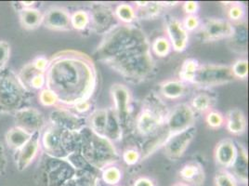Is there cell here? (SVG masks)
Returning a JSON list of instances; mask_svg holds the SVG:
<instances>
[{"label":"cell","mask_w":249,"mask_h":186,"mask_svg":"<svg viewBox=\"0 0 249 186\" xmlns=\"http://www.w3.org/2000/svg\"><path fill=\"white\" fill-rule=\"evenodd\" d=\"M49 61L46 88L56 94L60 104L72 107L91 100L98 85V71L89 54L64 50L52 55Z\"/></svg>","instance_id":"6da1fadb"},{"label":"cell","mask_w":249,"mask_h":186,"mask_svg":"<svg viewBox=\"0 0 249 186\" xmlns=\"http://www.w3.org/2000/svg\"><path fill=\"white\" fill-rule=\"evenodd\" d=\"M150 40L140 43L118 56L104 62L125 81L141 84L155 74L156 61L151 52Z\"/></svg>","instance_id":"7a4b0ae2"},{"label":"cell","mask_w":249,"mask_h":186,"mask_svg":"<svg viewBox=\"0 0 249 186\" xmlns=\"http://www.w3.org/2000/svg\"><path fill=\"white\" fill-rule=\"evenodd\" d=\"M80 153L87 163L97 171L106 167L115 165L121 158L114 143L105 136L98 134L89 128L79 130Z\"/></svg>","instance_id":"3957f363"},{"label":"cell","mask_w":249,"mask_h":186,"mask_svg":"<svg viewBox=\"0 0 249 186\" xmlns=\"http://www.w3.org/2000/svg\"><path fill=\"white\" fill-rule=\"evenodd\" d=\"M149 40L144 31L134 24H119L108 34L96 49L97 59L104 63L136 45Z\"/></svg>","instance_id":"277c9868"},{"label":"cell","mask_w":249,"mask_h":186,"mask_svg":"<svg viewBox=\"0 0 249 186\" xmlns=\"http://www.w3.org/2000/svg\"><path fill=\"white\" fill-rule=\"evenodd\" d=\"M168 112L169 109L159 94L154 92L148 93L136 116L137 133L144 138H151L157 134L165 128Z\"/></svg>","instance_id":"5b68a950"},{"label":"cell","mask_w":249,"mask_h":186,"mask_svg":"<svg viewBox=\"0 0 249 186\" xmlns=\"http://www.w3.org/2000/svg\"><path fill=\"white\" fill-rule=\"evenodd\" d=\"M27 96V89L11 69L0 72V111L16 112L21 109Z\"/></svg>","instance_id":"8992f818"},{"label":"cell","mask_w":249,"mask_h":186,"mask_svg":"<svg viewBox=\"0 0 249 186\" xmlns=\"http://www.w3.org/2000/svg\"><path fill=\"white\" fill-rule=\"evenodd\" d=\"M78 171L66 159L56 158L44 154L40 163V185L62 186L76 175Z\"/></svg>","instance_id":"52a82bcc"},{"label":"cell","mask_w":249,"mask_h":186,"mask_svg":"<svg viewBox=\"0 0 249 186\" xmlns=\"http://www.w3.org/2000/svg\"><path fill=\"white\" fill-rule=\"evenodd\" d=\"M235 80L231 65L219 63H203L198 67L195 78L191 85L199 89L208 90L223 86Z\"/></svg>","instance_id":"ba28073f"},{"label":"cell","mask_w":249,"mask_h":186,"mask_svg":"<svg viewBox=\"0 0 249 186\" xmlns=\"http://www.w3.org/2000/svg\"><path fill=\"white\" fill-rule=\"evenodd\" d=\"M89 13L90 18L89 28L97 35L104 36L120 24L115 17L114 8L107 3H92Z\"/></svg>","instance_id":"9c48e42d"},{"label":"cell","mask_w":249,"mask_h":186,"mask_svg":"<svg viewBox=\"0 0 249 186\" xmlns=\"http://www.w3.org/2000/svg\"><path fill=\"white\" fill-rule=\"evenodd\" d=\"M196 119V113L190 104L181 103L175 105L169 110L165 123L168 138L195 126Z\"/></svg>","instance_id":"30bf717a"},{"label":"cell","mask_w":249,"mask_h":186,"mask_svg":"<svg viewBox=\"0 0 249 186\" xmlns=\"http://www.w3.org/2000/svg\"><path fill=\"white\" fill-rule=\"evenodd\" d=\"M114 106L112 107L117 119L123 127L127 126L132 113V93L129 88L122 83H114L110 88Z\"/></svg>","instance_id":"8fae6325"},{"label":"cell","mask_w":249,"mask_h":186,"mask_svg":"<svg viewBox=\"0 0 249 186\" xmlns=\"http://www.w3.org/2000/svg\"><path fill=\"white\" fill-rule=\"evenodd\" d=\"M199 28L202 40L206 43L228 40L233 34L232 23L222 18H207L201 21Z\"/></svg>","instance_id":"7c38bea8"},{"label":"cell","mask_w":249,"mask_h":186,"mask_svg":"<svg viewBox=\"0 0 249 186\" xmlns=\"http://www.w3.org/2000/svg\"><path fill=\"white\" fill-rule=\"evenodd\" d=\"M197 133L196 126L169 137L163 146L164 155L170 161H178L186 153Z\"/></svg>","instance_id":"4fadbf2b"},{"label":"cell","mask_w":249,"mask_h":186,"mask_svg":"<svg viewBox=\"0 0 249 186\" xmlns=\"http://www.w3.org/2000/svg\"><path fill=\"white\" fill-rule=\"evenodd\" d=\"M50 121L52 126L68 131H79L87 126V118L63 107L52 112Z\"/></svg>","instance_id":"5bb4252c"},{"label":"cell","mask_w":249,"mask_h":186,"mask_svg":"<svg viewBox=\"0 0 249 186\" xmlns=\"http://www.w3.org/2000/svg\"><path fill=\"white\" fill-rule=\"evenodd\" d=\"M165 29L172 51L178 53L185 52L189 44V33L184 28L182 21L175 16L168 15L166 17Z\"/></svg>","instance_id":"9a60e30c"},{"label":"cell","mask_w":249,"mask_h":186,"mask_svg":"<svg viewBox=\"0 0 249 186\" xmlns=\"http://www.w3.org/2000/svg\"><path fill=\"white\" fill-rule=\"evenodd\" d=\"M40 143L44 150V154L56 158H66V154L62 145V130L52 124L44 130Z\"/></svg>","instance_id":"2e32d148"},{"label":"cell","mask_w":249,"mask_h":186,"mask_svg":"<svg viewBox=\"0 0 249 186\" xmlns=\"http://www.w3.org/2000/svg\"><path fill=\"white\" fill-rule=\"evenodd\" d=\"M46 28L53 31H69L71 26V12L63 7H51L43 14Z\"/></svg>","instance_id":"e0dca14e"},{"label":"cell","mask_w":249,"mask_h":186,"mask_svg":"<svg viewBox=\"0 0 249 186\" xmlns=\"http://www.w3.org/2000/svg\"><path fill=\"white\" fill-rule=\"evenodd\" d=\"M15 123L16 127L33 134L43 129L45 126V117L41 112L36 108H21L15 112Z\"/></svg>","instance_id":"ac0fdd59"},{"label":"cell","mask_w":249,"mask_h":186,"mask_svg":"<svg viewBox=\"0 0 249 186\" xmlns=\"http://www.w3.org/2000/svg\"><path fill=\"white\" fill-rule=\"evenodd\" d=\"M236 155L237 145L231 138L220 140L214 148V159L220 168L230 169L234 163Z\"/></svg>","instance_id":"d6986e66"},{"label":"cell","mask_w":249,"mask_h":186,"mask_svg":"<svg viewBox=\"0 0 249 186\" xmlns=\"http://www.w3.org/2000/svg\"><path fill=\"white\" fill-rule=\"evenodd\" d=\"M40 148V131L33 133L28 142L18 150L16 165L19 170H24L30 166L33 160L38 154Z\"/></svg>","instance_id":"ffe728a7"},{"label":"cell","mask_w":249,"mask_h":186,"mask_svg":"<svg viewBox=\"0 0 249 186\" xmlns=\"http://www.w3.org/2000/svg\"><path fill=\"white\" fill-rule=\"evenodd\" d=\"M233 34L229 38L228 46L231 51L237 54L247 55L249 46V26L247 20L232 23Z\"/></svg>","instance_id":"44dd1931"},{"label":"cell","mask_w":249,"mask_h":186,"mask_svg":"<svg viewBox=\"0 0 249 186\" xmlns=\"http://www.w3.org/2000/svg\"><path fill=\"white\" fill-rule=\"evenodd\" d=\"M178 176L182 182L191 186H202L206 180L204 166L196 160L189 161L182 166L178 170Z\"/></svg>","instance_id":"7402d4cb"},{"label":"cell","mask_w":249,"mask_h":186,"mask_svg":"<svg viewBox=\"0 0 249 186\" xmlns=\"http://www.w3.org/2000/svg\"><path fill=\"white\" fill-rule=\"evenodd\" d=\"M237 155L230 172L234 176L238 184L248 185L249 183V154L245 145L236 143Z\"/></svg>","instance_id":"603a6c76"},{"label":"cell","mask_w":249,"mask_h":186,"mask_svg":"<svg viewBox=\"0 0 249 186\" xmlns=\"http://www.w3.org/2000/svg\"><path fill=\"white\" fill-rule=\"evenodd\" d=\"M224 117V125L229 133L233 136H241L246 133L248 130V118L243 110L240 108H232L229 110Z\"/></svg>","instance_id":"cb8c5ba5"},{"label":"cell","mask_w":249,"mask_h":186,"mask_svg":"<svg viewBox=\"0 0 249 186\" xmlns=\"http://www.w3.org/2000/svg\"><path fill=\"white\" fill-rule=\"evenodd\" d=\"M188 93V84L178 78L167 79L159 84V95L166 100L177 101L183 98Z\"/></svg>","instance_id":"d4e9b609"},{"label":"cell","mask_w":249,"mask_h":186,"mask_svg":"<svg viewBox=\"0 0 249 186\" xmlns=\"http://www.w3.org/2000/svg\"><path fill=\"white\" fill-rule=\"evenodd\" d=\"M137 20H155L164 11V8L156 1H137L134 3Z\"/></svg>","instance_id":"484cf974"},{"label":"cell","mask_w":249,"mask_h":186,"mask_svg":"<svg viewBox=\"0 0 249 186\" xmlns=\"http://www.w3.org/2000/svg\"><path fill=\"white\" fill-rule=\"evenodd\" d=\"M123 134H124V129L120 124L119 120L117 119L113 108L112 107L108 108V115H107V122L105 127L104 136L114 144L122 141Z\"/></svg>","instance_id":"4316f807"},{"label":"cell","mask_w":249,"mask_h":186,"mask_svg":"<svg viewBox=\"0 0 249 186\" xmlns=\"http://www.w3.org/2000/svg\"><path fill=\"white\" fill-rule=\"evenodd\" d=\"M216 104V98L205 92L196 93L191 100V107L196 113L207 114L213 110Z\"/></svg>","instance_id":"83f0119b"},{"label":"cell","mask_w":249,"mask_h":186,"mask_svg":"<svg viewBox=\"0 0 249 186\" xmlns=\"http://www.w3.org/2000/svg\"><path fill=\"white\" fill-rule=\"evenodd\" d=\"M108 108H100L91 111L87 117V126L94 132L104 136L105 127L107 122Z\"/></svg>","instance_id":"f1b7e54d"},{"label":"cell","mask_w":249,"mask_h":186,"mask_svg":"<svg viewBox=\"0 0 249 186\" xmlns=\"http://www.w3.org/2000/svg\"><path fill=\"white\" fill-rule=\"evenodd\" d=\"M20 21L25 29H36L43 22V13L36 9L24 8L20 12Z\"/></svg>","instance_id":"f546056e"},{"label":"cell","mask_w":249,"mask_h":186,"mask_svg":"<svg viewBox=\"0 0 249 186\" xmlns=\"http://www.w3.org/2000/svg\"><path fill=\"white\" fill-rule=\"evenodd\" d=\"M32 134L21 128L14 127L11 129L6 135L7 145L14 150H19L25 145L31 138Z\"/></svg>","instance_id":"4dcf8cb0"},{"label":"cell","mask_w":249,"mask_h":186,"mask_svg":"<svg viewBox=\"0 0 249 186\" xmlns=\"http://www.w3.org/2000/svg\"><path fill=\"white\" fill-rule=\"evenodd\" d=\"M114 14L121 24H134L137 21L135 8L128 3L117 5L114 9Z\"/></svg>","instance_id":"1f68e13d"},{"label":"cell","mask_w":249,"mask_h":186,"mask_svg":"<svg viewBox=\"0 0 249 186\" xmlns=\"http://www.w3.org/2000/svg\"><path fill=\"white\" fill-rule=\"evenodd\" d=\"M200 62L195 58L184 60L178 72V79L186 84H192L196 74Z\"/></svg>","instance_id":"d6a6232c"},{"label":"cell","mask_w":249,"mask_h":186,"mask_svg":"<svg viewBox=\"0 0 249 186\" xmlns=\"http://www.w3.org/2000/svg\"><path fill=\"white\" fill-rule=\"evenodd\" d=\"M152 54L158 58H166L171 52L172 47L166 37H158L150 43Z\"/></svg>","instance_id":"836d02e7"},{"label":"cell","mask_w":249,"mask_h":186,"mask_svg":"<svg viewBox=\"0 0 249 186\" xmlns=\"http://www.w3.org/2000/svg\"><path fill=\"white\" fill-rule=\"evenodd\" d=\"M101 172L104 183L110 186H119V183L123 178L122 169L116 165L108 166Z\"/></svg>","instance_id":"e575fe53"},{"label":"cell","mask_w":249,"mask_h":186,"mask_svg":"<svg viewBox=\"0 0 249 186\" xmlns=\"http://www.w3.org/2000/svg\"><path fill=\"white\" fill-rule=\"evenodd\" d=\"M90 18L89 11L77 10L71 13V26L76 31H85L89 27Z\"/></svg>","instance_id":"d590c367"},{"label":"cell","mask_w":249,"mask_h":186,"mask_svg":"<svg viewBox=\"0 0 249 186\" xmlns=\"http://www.w3.org/2000/svg\"><path fill=\"white\" fill-rule=\"evenodd\" d=\"M224 4L228 6L226 14H227V20L229 21H231V23H235V22L246 20L247 10L243 3L231 2L230 4H227L226 2Z\"/></svg>","instance_id":"8d00e7d4"},{"label":"cell","mask_w":249,"mask_h":186,"mask_svg":"<svg viewBox=\"0 0 249 186\" xmlns=\"http://www.w3.org/2000/svg\"><path fill=\"white\" fill-rule=\"evenodd\" d=\"M215 186H239L238 182L230 170L219 168L214 176Z\"/></svg>","instance_id":"74e56055"},{"label":"cell","mask_w":249,"mask_h":186,"mask_svg":"<svg viewBox=\"0 0 249 186\" xmlns=\"http://www.w3.org/2000/svg\"><path fill=\"white\" fill-rule=\"evenodd\" d=\"M231 69L235 79L246 80L249 76V61L247 59H238L231 65Z\"/></svg>","instance_id":"f35d334b"},{"label":"cell","mask_w":249,"mask_h":186,"mask_svg":"<svg viewBox=\"0 0 249 186\" xmlns=\"http://www.w3.org/2000/svg\"><path fill=\"white\" fill-rule=\"evenodd\" d=\"M120 158L126 166H135L142 160V152L136 147H126L123 150Z\"/></svg>","instance_id":"ab89813d"},{"label":"cell","mask_w":249,"mask_h":186,"mask_svg":"<svg viewBox=\"0 0 249 186\" xmlns=\"http://www.w3.org/2000/svg\"><path fill=\"white\" fill-rule=\"evenodd\" d=\"M205 121L208 125V128L212 130H218L224 125L225 117H224V114H222L220 111L213 109L206 114Z\"/></svg>","instance_id":"60d3db41"},{"label":"cell","mask_w":249,"mask_h":186,"mask_svg":"<svg viewBox=\"0 0 249 186\" xmlns=\"http://www.w3.org/2000/svg\"><path fill=\"white\" fill-rule=\"evenodd\" d=\"M38 99H39L40 104L44 106H47V107H53V106H56L60 104V101H59L58 97L56 96V94L47 88L43 89L40 92Z\"/></svg>","instance_id":"b9f144b4"},{"label":"cell","mask_w":249,"mask_h":186,"mask_svg":"<svg viewBox=\"0 0 249 186\" xmlns=\"http://www.w3.org/2000/svg\"><path fill=\"white\" fill-rule=\"evenodd\" d=\"M182 24L184 28L186 29L188 33L190 32L196 31L201 25V20L199 18L197 14L196 15H186L185 18L183 19Z\"/></svg>","instance_id":"7bdbcfd3"},{"label":"cell","mask_w":249,"mask_h":186,"mask_svg":"<svg viewBox=\"0 0 249 186\" xmlns=\"http://www.w3.org/2000/svg\"><path fill=\"white\" fill-rule=\"evenodd\" d=\"M11 46L6 41H0V72L5 68L6 63L10 59Z\"/></svg>","instance_id":"ee69618b"},{"label":"cell","mask_w":249,"mask_h":186,"mask_svg":"<svg viewBox=\"0 0 249 186\" xmlns=\"http://www.w3.org/2000/svg\"><path fill=\"white\" fill-rule=\"evenodd\" d=\"M45 86H46V76H45V73L43 72L37 73L36 74H35L32 77L28 85V87L35 90H43Z\"/></svg>","instance_id":"f6af8a7d"},{"label":"cell","mask_w":249,"mask_h":186,"mask_svg":"<svg viewBox=\"0 0 249 186\" xmlns=\"http://www.w3.org/2000/svg\"><path fill=\"white\" fill-rule=\"evenodd\" d=\"M73 107V111L75 114H79V115H82L84 114H87L88 112H89L92 108V103L90 100L89 101H82V102H79L76 104H74Z\"/></svg>","instance_id":"bcb514c9"},{"label":"cell","mask_w":249,"mask_h":186,"mask_svg":"<svg viewBox=\"0 0 249 186\" xmlns=\"http://www.w3.org/2000/svg\"><path fill=\"white\" fill-rule=\"evenodd\" d=\"M182 9L186 15H196L199 10V3L196 1H186L183 3Z\"/></svg>","instance_id":"7dc6e473"},{"label":"cell","mask_w":249,"mask_h":186,"mask_svg":"<svg viewBox=\"0 0 249 186\" xmlns=\"http://www.w3.org/2000/svg\"><path fill=\"white\" fill-rule=\"evenodd\" d=\"M49 62H50V61H49L47 58H45V57H38V58H36L32 63H33L34 67H35L37 71L45 73L46 72V70H47V68H48Z\"/></svg>","instance_id":"c3c4849f"},{"label":"cell","mask_w":249,"mask_h":186,"mask_svg":"<svg viewBox=\"0 0 249 186\" xmlns=\"http://www.w3.org/2000/svg\"><path fill=\"white\" fill-rule=\"evenodd\" d=\"M132 186H156V185L152 178L147 176H141L136 179Z\"/></svg>","instance_id":"681fc988"},{"label":"cell","mask_w":249,"mask_h":186,"mask_svg":"<svg viewBox=\"0 0 249 186\" xmlns=\"http://www.w3.org/2000/svg\"><path fill=\"white\" fill-rule=\"evenodd\" d=\"M6 164H7V159H6V155H5L4 147L0 144V172H2L5 169Z\"/></svg>","instance_id":"f907efd6"},{"label":"cell","mask_w":249,"mask_h":186,"mask_svg":"<svg viewBox=\"0 0 249 186\" xmlns=\"http://www.w3.org/2000/svg\"><path fill=\"white\" fill-rule=\"evenodd\" d=\"M159 4L165 9V8H172V7H176L179 2H172V1H159Z\"/></svg>","instance_id":"816d5d0a"},{"label":"cell","mask_w":249,"mask_h":186,"mask_svg":"<svg viewBox=\"0 0 249 186\" xmlns=\"http://www.w3.org/2000/svg\"><path fill=\"white\" fill-rule=\"evenodd\" d=\"M171 186H191L190 185H188L187 183H184V182H182V181H180V182H177L175 184H173Z\"/></svg>","instance_id":"f5cc1de1"},{"label":"cell","mask_w":249,"mask_h":186,"mask_svg":"<svg viewBox=\"0 0 249 186\" xmlns=\"http://www.w3.org/2000/svg\"></svg>","instance_id":"db71d44e"}]
</instances>
